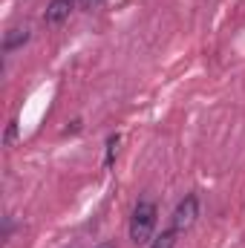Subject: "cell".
Segmentation results:
<instances>
[{
    "label": "cell",
    "instance_id": "6da1fadb",
    "mask_svg": "<svg viewBox=\"0 0 245 248\" xmlns=\"http://www.w3.org/2000/svg\"><path fill=\"white\" fill-rule=\"evenodd\" d=\"M156 222H159V208L153 199H138L133 205V214H130V240L136 246H147L153 243V234H156Z\"/></svg>",
    "mask_w": 245,
    "mask_h": 248
},
{
    "label": "cell",
    "instance_id": "7a4b0ae2",
    "mask_svg": "<svg viewBox=\"0 0 245 248\" xmlns=\"http://www.w3.org/2000/svg\"><path fill=\"white\" fill-rule=\"evenodd\" d=\"M196 219H199V196L196 193H184L179 199V205L173 208V214H170V228L176 234H184V231L193 228Z\"/></svg>",
    "mask_w": 245,
    "mask_h": 248
},
{
    "label": "cell",
    "instance_id": "3957f363",
    "mask_svg": "<svg viewBox=\"0 0 245 248\" xmlns=\"http://www.w3.org/2000/svg\"><path fill=\"white\" fill-rule=\"evenodd\" d=\"M78 9V0H49L46 12H44V23L46 26H61L69 20V15Z\"/></svg>",
    "mask_w": 245,
    "mask_h": 248
},
{
    "label": "cell",
    "instance_id": "277c9868",
    "mask_svg": "<svg viewBox=\"0 0 245 248\" xmlns=\"http://www.w3.org/2000/svg\"><path fill=\"white\" fill-rule=\"evenodd\" d=\"M29 41H32V29H29L26 23H23V26H9V29L3 32V44H0V49H3V55H12V52L23 49Z\"/></svg>",
    "mask_w": 245,
    "mask_h": 248
},
{
    "label": "cell",
    "instance_id": "5b68a950",
    "mask_svg": "<svg viewBox=\"0 0 245 248\" xmlns=\"http://www.w3.org/2000/svg\"><path fill=\"white\" fill-rule=\"evenodd\" d=\"M119 141H122L119 133H110V136H107V144H104V168H113L116 153H119Z\"/></svg>",
    "mask_w": 245,
    "mask_h": 248
},
{
    "label": "cell",
    "instance_id": "8992f818",
    "mask_svg": "<svg viewBox=\"0 0 245 248\" xmlns=\"http://www.w3.org/2000/svg\"><path fill=\"white\" fill-rule=\"evenodd\" d=\"M176 237H179V234H176L173 228H165L162 234L153 237V243H150L147 248H176Z\"/></svg>",
    "mask_w": 245,
    "mask_h": 248
},
{
    "label": "cell",
    "instance_id": "52a82bcc",
    "mask_svg": "<svg viewBox=\"0 0 245 248\" xmlns=\"http://www.w3.org/2000/svg\"><path fill=\"white\" fill-rule=\"evenodd\" d=\"M15 136H17V122L12 119L9 127H6V147H12V141H15Z\"/></svg>",
    "mask_w": 245,
    "mask_h": 248
},
{
    "label": "cell",
    "instance_id": "ba28073f",
    "mask_svg": "<svg viewBox=\"0 0 245 248\" xmlns=\"http://www.w3.org/2000/svg\"><path fill=\"white\" fill-rule=\"evenodd\" d=\"M104 0H78V9H84V12H92V9H98Z\"/></svg>",
    "mask_w": 245,
    "mask_h": 248
},
{
    "label": "cell",
    "instance_id": "9c48e42d",
    "mask_svg": "<svg viewBox=\"0 0 245 248\" xmlns=\"http://www.w3.org/2000/svg\"><path fill=\"white\" fill-rule=\"evenodd\" d=\"M95 248H116V243H110V240H107V243H101V246H95Z\"/></svg>",
    "mask_w": 245,
    "mask_h": 248
}]
</instances>
